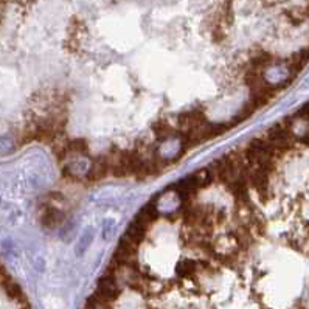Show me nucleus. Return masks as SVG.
<instances>
[{"label": "nucleus", "instance_id": "9", "mask_svg": "<svg viewBox=\"0 0 309 309\" xmlns=\"http://www.w3.org/2000/svg\"><path fill=\"white\" fill-rule=\"evenodd\" d=\"M146 230H148V225H146V224H143V222L139 221V219H134V221L129 224V227H127V230H126V238L131 239L134 244L140 246V244L143 243L145 236H146Z\"/></svg>", "mask_w": 309, "mask_h": 309}, {"label": "nucleus", "instance_id": "5", "mask_svg": "<svg viewBox=\"0 0 309 309\" xmlns=\"http://www.w3.org/2000/svg\"><path fill=\"white\" fill-rule=\"evenodd\" d=\"M109 174H111V157L109 154H106V156H98L92 160L86 177L89 182H101Z\"/></svg>", "mask_w": 309, "mask_h": 309}, {"label": "nucleus", "instance_id": "10", "mask_svg": "<svg viewBox=\"0 0 309 309\" xmlns=\"http://www.w3.org/2000/svg\"><path fill=\"white\" fill-rule=\"evenodd\" d=\"M176 272L179 277H182V278H194L197 275V272H200L199 270V261L185 258L182 261H179Z\"/></svg>", "mask_w": 309, "mask_h": 309}, {"label": "nucleus", "instance_id": "17", "mask_svg": "<svg viewBox=\"0 0 309 309\" xmlns=\"http://www.w3.org/2000/svg\"><path fill=\"white\" fill-rule=\"evenodd\" d=\"M303 143L309 146V132H307V134H306V135L303 137Z\"/></svg>", "mask_w": 309, "mask_h": 309}, {"label": "nucleus", "instance_id": "6", "mask_svg": "<svg viewBox=\"0 0 309 309\" xmlns=\"http://www.w3.org/2000/svg\"><path fill=\"white\" fill-rule=\"evenodd\" d=\"M228 191L233 194V197L236 199L238 203H247L250 202V197H249V182L246 176L239 174L236 176L231 182L227 185Z\"/></svg>", "mask_w": 309, "mask_h": 309}, {"label": "nucleus", "instance_id": "15", "mask_svg": "<svg viewBox=\"0 0 309 309\" xmlns=\"http://www.w3.org/2000/svg\"><path fill=\"white\" fill-rule=\"evenodd\" d=\"M272 61H273V59H272L270 55H267V53H261V55H258V56L252 58V65H253L255 70H260V72H261V68L270 65Z\"/></svg>", "mask_w": 309, "mask_h": 309}, {"label": "nucleus", "instance_id": "11", "mask_svg": "<svg viewBox=\"0 0 309 309\" xmlns=\"http://www.w3.org/2000/svg\"><path fill=\"white\" fill-rule=\"evenodd\" d=\"M159 216H160V213H159L157 205H154L152 202H149V203H146L145 207L140 210V213L135 216V219H139V221H142L143 224L149 225V224H152L154 221H157Z\"/></svg>", "mask_w": 309, "mask_h": 309}, {"label": "nucleus", "instance_id": "12", "mask_svg": "<svg viewBox=\"0 0 309 309\" xmlns=\"http://www.w3.org/2000/svg\"><path fill=\"white\" fill-rule=\"evenodd\" d=\"M152 131H154V134H156L159 142H165V140H168L169 137L174 135L173 126L168 121H165V120H160L157 123H154L152 124Z\"/></svg>", "mask_w": 309, "mask_h": 309}, {"label": "nucleus", "instance_id": "2", "mask_svg": "<svg viewBox=\"0 0 309 309\" xmlns=\"http://www.w3.org/2000/svg\"><path fill=\"white\" fill-rule=\"evenodd\" d=\"M212 173H213V177L218 180L219 184L222 185H228L231 180H233L236 176H238V169L236 166L231 162V159L228 157V154L222 156L221 159H218L212 166H210Z\"/></svg>", "mask_w": 309, "mask_h": 309}, {"label": "nucleus", "instance_id": "1", "mask_svg": "<svg viewBox=\"0 0 309 309\" xmlns=\"http://www.w3.org/2000/svg\"><path fill=\"white\" fill-rule=\"evenodd\" d=\"M267 142L272 145V148L277 151H286L292 146V139H291V127L286 124L278 123L273 124L267 129Z\"/></svg>", "mask_w": 309, "mask_h": 309}, {"label": "nucleus", "instance_id": "16", "mask_svg": "<svg viewBox=\"0 0 309 309\" xmlns=\"http://www.w3.org/2000/svg\"><path fill=\"white\" fill-rule=\"evenodd\" d=\"M297 117L304 118V120H309V102H306V105L297 112Z\"/></svg>", "mask_w": 309, "mask_h": 309}, {"label": "nucleus", "instance_id": "13", "mask_svg": "<svg viewBox=\"0 0 309 309\" xmlns=\"http://www.w3.org/2000/svg\"><path fill=\"white\" fill-rule=\"evenodd\" d=\"M112 304H114V303L106 301L105 298H101L98 294H92V295L87 298L84 309H114Z\"/></svg>", "mask_w": 309, "mask_h": 309}, {"label": "nucleus", "instance_id": "18", "mask_svg": "<svg viewBox=\"0 0 309 309\" xmlns=\"http://www.w3.org/2000/svg\"><path fill=\"white\" fill-rule=\"evenodd\" d=\"M20 309H30V307H28V306H27V304H23V306H22V307H20Z\"/></svg>", "mask_w": 309, "mask_h": 309}, {"label": "nucleus", "instance_id": "7", "mask_svg": "<svg viewBox=\"0 0 309 309\" xmlns=\"http://www.w3.org/2000/svg\"><path fill=\"white\" fill-rule=\"evenodd\" d=\"M185 180L194 191H197L200 188L209 187L215 180V177H213V173H212L210 168H202V169L196 171L194 174H191L190 177H187Z\"/></svg>", "mask_w": 309, "mask_h": 309}, {"label": "nucleus", "instance_id": "14", "mask_svg": "<svg viewBox=\"0 0 309 309\" xmlns=\"http://www.w3.org/2000/svg\"><path fill=\"white\" fill-rule=\"evenodd\" d=\"M68 151L72 154H80V156H87L89 154V143L86 139H73L68 140Z\"/></svg>", "mask_w": 309, "mask_h": 309}, {"label": "nucleus", "instance_id": "4", "mask_svg": "<svg viewBox=\"0 0 309 309\" xmlns=\"http://www.w3.org/2000/svg\"><path fill=\"white\" fill-rule=\"evenodd\" d=\"M207 121V115H205L200 109H193V111H188V112H184L179 115V120H177V127L180 132H188V131H193L196 127H200L203 126Z\"/></svg>", "mask_w": 309, "mask_h": 309}, {"label": "nucleus", "instance_id": "3", "mask_svg": "<svg viewBox=\"0 0 309 309\" xmlns=\"http://www.w3.org/2000/svg\"><path fill=\"white\" fill-rule=\"evenodd\" d=\"M95 294H98L101 298H105L109 303H114L118 300L120 294H121V288L118 285V280L114 275L105 273L96 283V291Z\"/></svg>", "mask_w": 309, "mask_h": 309}, {"label": "nucleus", "instance_id": "8", "mask_svg": "<svg viewBox=\"0 0 309 309\" xmlns=\"http://www.w3.org/2000/svg\"><path fill=\"white\" fill-rule=\"evenodd\" d=\"M64 222V213L56 207H47L41 215V225L47 230L58 228Z\"/></svg>", "mask_w": 309, "mask_h": 309}, {"label": "nucleus", "instance_id": "19", "mask_svg": "<svg viewBox=\"0 0 309 309\" xmlns=\"http://www.w3.org/2000/svg\"><path fill=\"white\" fill-rule=\"evenodd\" d=\"M295 309H304V307H295Z\"/></svg>", "mask_w": 309, "mask_h": 309}]
</instances>
